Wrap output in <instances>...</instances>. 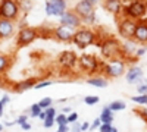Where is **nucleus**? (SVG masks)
I'll return each instance as SVG.
<instances>
[{
    "mask_svg": "<svg viewBox=\"0 0 147 132\" xmlns=\"http://www.w3.org/2000/svg\"><path fill=\"white\" fill-rule=\"evenodd\" d=\"M99 38H100L99 31H94L93 28L84 25V27H80L78 29H75L71 43L74 46H77L78 49L84 50L90 46H96L97 41H99Z\"/></svg>",
    "mask_w": 147,
    "mask_h": 132,
    "instance_id": "f257e3e1",
    "label": "nucleus"
},
{
    "mask_svg": "<svg viewBox=\"0 0 147 132\" xmlns=\"http://www.w3.org/2000/svg\"><path fill=\"white\" fill-rule=\"evenodd\" d=\"M102 66H103V60H100L96 54L84 53V54L78 56L77 69L81 72V74H85L88 76L102 74Z\"/></svg>",
    "mask_w": 147,
    "mask_h": 132,
    "instance_id": "f03ea898",
    "label": "nucleus"
},
{
    "mask_svg": "<svg viewBox=\"0 0 147 132\" xmlns=\"http://www.w3.org/2000/svg\"><path fill=\"white\" fill-rule=\"evenodd\" d=\"M96 46L99 47L103 60H110V59L119 57V53H121V41L116 40L115 37L106 35V37H103V38H99V41H97Z\"/></svg>",
    "mask_w": 147,
    "mask_h": 132,
    "instance_id": "7ed1b4c3",
    "label": "nucleus"
},
{
    "mask_svg": "<svg viewBox=\"0 0 147 132\" xmlns=\"http://www.w3.org/2000/svg\"><path fill=\"white\" fill-rule=\"evenodd\" d=\"M127 62L121 57H115L110 60H103V66H102V75L107 79H116L119 76L125 75L127 70Z\"/></svg>",
    "mask_w": 147,
    "mask_h": 132,
    "instance_id": "20e7f679",
    "label": "nucleus"
},
{
    "mask_svg": "<svg viewBox=\"0 0 147 132\" xmlns=\"http://www.w3.org/2000/svg\"><path fill=\"white\" fill-rule=\"evenodd\" d=\"M147 15V0H129L128 3H124L122 16L140 21Z\"/></svg>",
    "mask_w": 147,
    "mask_h": 132,
    "instance_id": "39448f33",
    "label": "nucleus"
},
{
    "mask_svg": "<svg viewBox=\"0 0 147 132\" xmlns=\"http://www.w3.org/2000/svg\"><path fill=\"white\" fill-rule=\"evenodd\" d=\"M21 15L19 0H0V18L16 22Z\"/></svg>",
    "mask_w": 147,
    "mask_h": 132,
    "instance_id": "423d86ee",
    "label": "nucleus"
},
{
    "mask_svg": "<svg viewBox=\"0 0 147 132\" xmlns=\"http://www.w3.org/2000/svg\"><path fill=\"white\" fill-rule=\"evenodd\" d=\"M38 37H40V32H38V29H37V28H32V27H21L16 31V37H15L16 47H19V49L27 47L31 43H34Z\"/></svg>",
    "mask_w": 147,
    "mask_h": 132,
    "instance_id": "0eeeda50",
    "label": "nucleus"
},
{
    "mask_svg": "<svg viewBox=\"0 0 147 132\" xmlns=\"http://www.w3.org/2000/svg\"><path fill=\"white\" fill-rule=\"evenodd\" d=\"M77 63H78V54L74 50H65L57 57L59 68L63 69V70H68V72L77 69Z\"/></svg>",
    "mask_w": 147,
    "mask_h": 132,
    "instance_id": "6e6552de",
    "label": "nucleus"
},
{
    "mask_svg": "<svg viewBox=\"0 0 147 132\" xmlns=\"http://www.w3.org/2000/svg\"><path fill=\"white\" fill-rule=\"evenodd\" d=\"M136 27H137V21L122 16L119 19V22H118V34H119V37L124 38V40H132Z\"/></svg>",
    "mask_w": 147,
    "mask_h": 132,
    "instance_id": "1a4fd4ad",
    "label": "nucleus"
},
{
    "mask_svg": "<svg viewBox=\"0 0 147 132\" xmlns=\"http://www.w3.org/2000/svg\"><path fill=\"white\" fill-rule=\"evenodd\" d=\"M68 10L66 0H46L44 12L47 16H60Z\"/></svg>",
    "mask_w": 147,
    "mask_h": 132,
    "instance_id": "9d476101",
    "label": "nucleus"
},
{
    "mask_svg": "<svg viewBox=\"0 0 147 132\" xmlns=\"http://www.w3.org/2000/svg\"><path fill=\"white\" fill-rule=\"evenodd\" d=\"M74 32H75V29L59 23V25L52 28V38L56 41H60V43H71L72 37H74Z\"/></svg>",
    "mask_w": 147,
    "mask_h": 132,
    "instance_id": "9b49d317",
    "label": "nucleus"
},
{
    "mask_svg": "<svg viewBox=\"0 0 147 132\" xmlns=\"http://www.w3.org/2000/svg\"><path fill=\"white\" fill-rule=\"evenodd\" d=\"M59 23H60V25H65V27H69L72 29H78L80 27H82L81 18L74 10H69V9L65 12L63 15L59 16Z\"/></svg>",
    "mask_w": 147,
    "mask_h": 132,
    "instance_id": "f8f14e48",
    "label": "nucleus"
},
{
    "mask_svg": "<svg viewBox=\"0 0 147 132\" xmlns=\"http://www.w3.org/2000/svg\"><path fill=\"white\" fill-rule=\"evenodd\" d=\"M124 76H125V81L129 85H137V84L144 78V70L138 65H129V68H127V70H125Z\"/></svg>",
    "mask_w": 147,
    "mask_h": 132,
    "instance_id": "ddd939ff",
    "label": "nucleus"
},
{
    "mask_svg": "<svg viewBox=\"0 0 147 132\" xmlns=\"http://www.w3.org/2000/svg\"><path fill=\"white\" fill-rule=\"evenodd\" d=\"M16 25L13 21L0 18V40H7L16 34Z\"/></svg>",
    "mask_w": 147,
    "mask_h": 132,
    "instance_id": "4468645a",
    "label": "nucleus"
},
{
    "mask_svg": "<svg viewBox=\"0 0 147 132\" xmlns=\"http://www.w3.org/2000/svg\"><path fill=\"white\" fill-rule=\"evenodd\" d=\"M136 50H137V43L134 40H124L121 43V53H119V57L124 59L127 62L129 57H132L136 54Z\"/></svg>",
    "mask_w": 147,
    "mask_h": 132,
    "instance_id": "2eb2a0df",
    "label": "nucleus"
},
{
    "mask_svg": "<svg viewBox=\"0 0 147 132\" xmlns=\"http://www.w3.org/2000/svg\"><path fill=\"white\" fill-rule=\"evenodd\" d=\"M103 7L106 12H109L113 16H121L122 15V9H124V2L122 0H105Z\"/></svg>",
    "mask_w": 147,
    "mask_h": 132,
    "instance_id": "dca6fc26",
    "label": "nucleus"
},
{
    "mask_svg": "<svg viewBox=\"0 0 147 132\" xmlns=\"http://www.w3.org/2000/svg\"><path fill=\"white\" fill-rule=\"evenodd\" d=\"M132 40L136 43H140L141 46L147 44V23L143 21H137V27L134 31V37Z\"/></svg>",
    "mask_w": 147,
    "mask_h": 132,
    "instance_id": "f3484780",
    "label": "nucleus"
},
{
    "mask_svg": "<svg viewBox=\"0 0 147 132\" xmlns=\"http://www.w3.org/2000/svg\"><path fill=\"white\" fill-rule=\"evenodd\" d=\"M72 10L75 12L80 18H84V16L93 13V12H96L94 10V5H91L90 2H87V0H80V2H77V5L74 6Z\"/></svg>",
    "mask_w": 147,
    "mask_h": 132,
    "instance_id": "a211bd4d",
    "label": "nucleus"
},
{
    "mask_svg": "<svg viewBox=\"0 0 147 132\" xmlns=\"http://www.w3.org/2000/svg\"><path fill=\"white\" fill-rule=\"evenodd\" d=\"M37 81H38L37 78H27V79H22V81L15 82L12 88H13L15 92L21 94V92H25V91L34 88V87H35V84H37Z\"/></svg>",
    "mask_w": 147,
    "mask_h": 132,
    "instance_id": "6ab92c4d",
    "label": "nucleus"
},
{
    "mask_svg": "<svg viewBox=\"0 0 147 132\" xmlns=\"http://www.w3.org/2000/svg\"><path fill=\"white\" fill-rule=\"evenodd\" d=\"M12 57L6 53H0V76H6V74L12 68Z\"/></svg>",
    "mask_w": 147,
    "mask_h": 132,
    "instance_id": "aec40b11",
    "label": "nucleus"
},
{
    "mask_svg": "<svg viewBox=\"0 0 147 132\" xmlns=\"http://www.w3.org/2000/svg\"><path fill=\"white\" fill-rule=\"evenodd\" d=\"M87 84L88 85H93V87H97V88H106L109 81L102 74H97V75H93V76L87 78Z\"/></svg>",
    "mask_w": 147,
    "mask_h": 132,
    "instance_id": "412c9836",
    "label": "nucleus"
},
{
    "mask_svg": "<svg viewBox=\"0 0 147 132\" xmlns=\"http://www.w3.org/2000/svg\"><path fill=\"white\" fill-rule=\"evenodd\" d=\"M99 119L102 121V123H113V112L110 110L107 106H105L102 109V113H100Z\"/></svg>",
    "mask_w": 147,
    "mask_h": 132,
    "instance_id": "4be33fe9",
    "label": "nucleus"
},
{
    "mask_svg": "<svg viewBox=\"0 0 147 132\" xmlns=\"http://www.w3.org/2000/svg\"><path fill=\"white\" fill-rule=\"evenodd\" d=\"M107 107L110 110H112L113 113H116V112H121V110H125L127 109V104L122 101V100H115V101H110L109 104H107Z\"/></svg>",
    "mask_w": 147,
    "mask_h": 132,
    "instance_id": "5701e85b",
    "label": "nucleus"
},
{
    "mask_svg": "<svg viewBox=\"0 0 147 132\" xmlns=\"http://www.w3.org/2000/svg\"><path fill=\"white\" fill-rule=\"evenodd\" d=\"M81 21H82V23H84L85 27H90L91 28L93 25H96V23H97V15H96V12H93V13L81 18Z\"/></svg>",
    "mask_w": 147,
    "mask_h": 132,
    "instance_id": "b1692460",
    "label": "nucleus"
},
{
    "mask_svg": "<svg viewBox=\"0 0 147 132\" xmlns=\"http://www.w3.org/2000/svg\"><path fill=\"white\" fill-rule=\"evenodd\" d=\"M131 101H134L138 106L147 107V94H137V95H134V97H131Z\"/></svg>",
    "mask_w": 147,
    "mask_h": 132,
    "instance_id": "393cba45",
    "label": "nucleus"
},
{
    "mask_svg": "<svg viewBox=\"0 0 147 132\" xmlns=\"http://www.w3.org/2000/svg\"><path fill=\"white\" fill-rule=\"evenodd\" d=\"M55 122H56V125H57V126H66V125H69V123H68V117H66V115H65V113H62V112L56 115Z\"/></svg>",
    "mask_w": 147,
    "mask_h": 132,
    "instance_id": "a878e982",
    "label": "nucleus"
},
{
    "mask_svg": "<svg viewBox=\"0 0 147 132\" xmlns=\"http://www.w3.org/2000/svg\"><path fill=\"white\" fill-rule=\"evenodd\" d=\"M41 112H43V109L38 106V103H34V104H31V107H30V115H28V116H31V117H38Z\"/></svg>",
    "mask_w": 147,
    "mask_h": 132,
    "instance_id": "bb28decb",
    "label": "nucleus"
},
{
    "mask_svg": "<svg viewBox=\"0 0 147 132\" xmlns=\"http://www.w3.org/2000/svg\"><path fill=\"white\" fill-rule=\"evenodd\" d=\"M82 101L87 104V106H94L100 101V97L99 95H85V97L82 98Z\"/></svg>",
    "mask_w": 147,
    "mask_h": 132,
    "instance_id": "cd10ccee",
    "label": "nucleus"
},
{
    "mask_svg": "<svg viewBox=\"0 0 147 132\" xmlns=\"http://www.w3.org/2000/svg\"><path fill=\"white\" fill-rule=\"evenodd\" d=\"M9 101H10V97H9L7 94L2 95V98H0V117L5 115V107L9 104Z\"/></svg>",
    "mask_w": 147,
    "mask_h": 132,
    "instance_id": "c85d7f7f",
    "label": "nucleus"
},
{
    "mask_svg": "<svg viewBox=\"0 0 147 132\" xmlns=\"http://www.w3.org/2000/svg\"><path fill=\"white\" fill-rule=\"evenodd\" d=\"M52 84H53V81H50V79H38L34 88L35 90H41V88H46V87H50Z\"/></svg>",
    "mask_w": 147,
    "mask_h": 132,
    "instance_id": "c756f323",
    "label": "nucleus"
},
{
    "mask_svg": "<svg viewBox=\"0 0 147 132\" xmlns=\"http://www.w3.org/2000/svg\"><path fill=\"white\" fill-rule=\"evenodd\" d=\"M137 94H147V79L143 78L137 84Z\"/></svg>",
    "mask_w": 147,
    "mask_h": 132,
    "instance_id": "7c9ffc66",
    "label": "nucleus"
},
{
    "mask_svg": "<svg viewBox=\"0 0 147 132\" xmlns=\"http://www.w3.org/2000/svg\"><path fill=\"white\" fill-rule=\"evenodd\" d=\"M38 106L41 107L43 110H46L47 107L53 106V98H52V97H44V98H41V100L38 101Z\"/></svg>",
    "mask_w": 147,
    "mask_h": 132,
    "instance_id": "2f4dec72",
    "label": "nucleus"
},
{
    "mask_svg": "<svg viewBox=\"0 0 147 132\" xmlns=\"http://www.w3.org/2000/svg\"><path fill=\"white\" fill-rule=\"evenodd\" d=\"M19 6H21V10H24L27 13V12L32 7V2L31 0H19Z\"/></svg>",
    "mask_w": 147,
    "mask_h": 132,
    "instance_id": "473e14b6",
    "label": "nucleus"
},
{
    "mask_svg": "<svg viewBox=\"0 0 147 132\" xmlns=\"http://www.w3.org/2000/svg\"><path fill=\"white\" fill-rule=\"evenodd\" d=\"M44 113H46V117H56V115H57V110H56V107H53V106H50V107H47V109L44 110Z\"/></svg>",
    "mask_w": 147,
    "mask_h": 132,
    "instance_id": "72a5a7b5",
    "label": "nucleus"
},
{
    "mask_svg": "<svg viewBox=\"0 0 147 132\" xmlns=\"http://www.w3.org/2000/svg\"><path fill=\"white\" fill-rule=\"evenodd\" d=\"M147 53V46H140V47H137V50H136V56L137 59H141L144 54Z\"/></svg>",
    "mask_w": 147,
    "mask_h": 132,
    "instance_id": "f704fd0d",
    "label": "nucleus"
},
{
    "mask_svg": "<svg viewBox=\"0 0 147 132\" xmlns=\"http://www.w3.org/2000/svg\"><path fill=\"white\" fill-rule=\"evenodd\" d=\"M55 123H56V122H55V119H53V117H46L44 121H43V126H44V128H47V129L53 128V126H55Z\"/></svg>",
    "mask_w": 147,
    "mask_h": 132,
    "instance_id": "c9c22d12",
    "label": "nucleus"
},
{
    "mask_svg": "<svg viewBox=\"0 0 147 132\" xmlns=\"http://www.w3.org/2000/svg\"><path fill=\"white\" fill-rule=\"evenodd\" d=\"M25 122H28V115H24V113L19 115V116L16 117V121H15V123L19 125V126H21L22 123H25Z\"/></svg>",
    "mask_w": 147,
    "mask_h": 132,
    "instance_id": "e433bc0d",
    "label": "nucleus"
},
{
    "mask_svg": "<svg viewBox=\"0 0 147 132\" xmlns=\"http://www.w3.org/2000/svg\"><path fill=\"white\" fill-rule=\"evenodd\" d=\"M100 125H102V121L99 117H96L94 121L90 123V131H96V129H99L100 128Z\"/></svg>",
    "mask_w": 147,
    "mask_h": 132,
    "instance_id": "4c0bfd02",
    "label": "nucleus"
},
{
    "mask_svg": "<svg viewBox=\"0 0 147 132\" xmlns=\"http://www.w3.org/2000/svg\"><path fill=\"white\" fill-rule=\"evenodd\" d=\"M137 115L141 117V119H144V121L147 122V107H144V106H141L140 109L137 110Z\"/></svg>",
    "mask_w": 147,
    "mask_h": 132,
    "instance_id": "58836bf2",
    "label": "nucleus"
},
{
    "mask_svg": "<svg viewBox=\"0 0 147 132\" xmlns=\"http://www.w3.org/2000/svg\"><path fill=\"white\" fill-rule=\"evenodd\" d=\"M112 128H113L112 123H102L99 128V132H112Z\"/></svg>",
    "mask_w": 147,
    "mask_h": 132,
    "instance_id": "ea45409f",
    "label": "nucleus"
},
{
    "mask_svg": "<svg viewBox=\"0 0 147 132\" xmlns=\"http://www.w3.org/2000/svg\"><path fill=\"white\" fill-rule=\"evenodd\" d=\"M66 117H68V123L78 122V113H75V112H71L69 115H66Z\"/></svg>",
    "mask_w": 147,
    "mask_h": 132,
    "instance_id": "a19ab883",
    "label": "nucleus"
},
{
    "mask_svg": "<svg viewBox=\"0 0 147 132\" xmlns=\"http://www.w3.org/2000/svg\"><path fill=\"white\" fill-rule=\"evenodd\" d=\"M69 132H81V123H78V122L71 123V129H69Z\"/></svg>",
    "mask_w": 147,
    "mask_h": 132,
    "instance_id": "79ce46f5",
    "label": "nucleus"
},
{
    "mask_svg": "<svg viewBox=\"0 0 147 132\" xmlns=\"http://www.w3.org/2000/svg\"><path fill=\"white\" fill-rule=\"evenodd\" d=\"M85 131H90V122H82L81 123V132H85Z\"/></svg>",
    "mask_w": 147,
    "mask_h": 132,
    "instance_id": "37998d69",
    "label": "nucleus"
},
{
    "mask_svg": "<svg viewBox=\"0 0 147 132\" xmlns=\"http://www.w3.org/2000/svg\"><path fill=\"white\" fill-rule=\"evenodd\" d=\"M21 128H22V131H25V132H27V131L31 129V123H30V122H25V123H22V125H21Z\"/></svg>",
    "mask_w": 147,
    "mask_h": 132,
    "instance_id": "c03bdc74",
    "label": "nucleus"
},
{
    "mask_svg": "<svg viewBox=\"0 0 147 132\" xmlns=\"http://www.w3.org/2000/svg\"><path fill=\"white\" fill-rule=\"evenodd\" d=\"M56 132H69V126H57V131Z\"/></svg>",
    "mask_w": 147,
    "mask_h": 132,
    "instance_id": "a18cd8bd",
    "label": "nucleus"
},
{
    "mask_svg": "<svg viewBox=\"0 0 147 132\" xmlns=\"http://www.w3.org/2000/svg\"><path fill=\"white\" fill-rule=\"evenodd\" d=\"M71 112H72L71 107H63V109H62V113H65V115H66V113H71Z\"/></svg>",
    "mask_w": 147,
    "mask_h": 132,
    "instance_id": "49530a36",
    "label": "nucleus"
},
{
    "mask_svg": "<svg viewBox=\"0 0 147 132\" xmlns=\"http://www.w3.org/2000/svg\"><path fill=\"white\" fill-rule=\"evenodd\" d=\"M38 119H40V121H44V119H46V113H44V110L40 113V116H38Z\"/></svg>",
    "mask_w": 147,
    "mask_h": 132,
    "instance_id": "de8ad7c7",
    "label": "nucleus"
},
{
    "mask_svg": "<svg viewBox=\"0 0 147 132\" xmlns=\"http://www.w3.org/2000/svg\"><path fill=\"white\" fill-rule=\"evenodd\" d=\"M87 2H90L91 5H94V6H96L97 3H99V2H100V0H87Z\"/></svg>",
    "mask_w": 147,
    "mask_h": 132,
    "instance_id": "09e8293b",
    "label": "nucleus"
},
{
    "mask_svg": "<svg viewBox=\"0 0 147 132\" xmlns=\"http://www.w3.org/2000/svg\"><path fill=\"white\" fill-rule=\"evenodd\" d=\"M13 123H15V122H5L3 125H5V126H13Z\"/></svg>",
    "mask_w": 147,
    "mask_h": 132,
    "instance_id": "8fccbe9b",
    "label": "nucleus"
},
{
    "mask_svg": "<svg viewBox=\"0 0 147 132\" xmlns=\"http://www.w3.org/2000/svg\"><path fill=\"white\" fill-rule=\"evenodd\" d=\"M0 87H3V76H0Z\"/></svg>",
    "mask_w": 147,
    "mask_h": 132,
    "instance_id": "3c124183",
    "label": "nucleus"
},
{
    "mask_svg": "<svg viewBox=\"0 0 147 132\" xmlns=\"http://www.w3.org/2000/svg\"><path fill=\"white\" fill-rule=\"evenodd\" d=\"M3 128H5V125H3V123H0V132L3 131Z\"/></svg>",
    "mask_w": 147,
    "mask_h": 132,
    "instance_id": "603ef678",
    "label": "nucleus"
},
{
    "mask_svg": "<svg viewBox=\"0 0 147 132\" xmlns=\"http://www.w3.org/2000/svg\"><path fill=\"white\" fill-rule=\"evenodd\" d=\"M112 132H118V129H116V128L113 126V128H112Z\"/></svg>",
    "mask_w": 147,
    "mask_h": 132,
    "instance_id": "864d4df0",
    "label": "nucleus"
},
{
    "mask_svg": "<svg viewBox=\"0 0 147 132\" xmlns=\"http://www.w3.org/2000/svg\"><path fill=\"white\" fill-rule=\"evenodd\" d=\"M0 88H2V87H0Z\"/></svg>",
    "mask_w": 147,
    "mask_h": 132,
    "instance_id": "5fc2aeb1",
    "label": "nucleus"
}]
</instances>
